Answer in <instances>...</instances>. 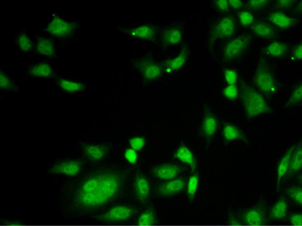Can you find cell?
<instances>
[{
  "label": "cell",
  "instance_id": "cell-17",
  "mask_svg": "<svg viewBox=\"0 0 302 226\" xmlns=\"http://www.w3.org/2000/svg\"><path fill=\"white\" fill-rule=\"evenodd\" d=\"M268 20L272 23V24L275 25L276 27L280 29L291 28L293 27L294 25H296L297 23V20L294 18L292 16H288L284 12L281 11H276V12H271L270 14L268 16Z\"/></svg>",
  "mask_w": 302,
  "mask_h": 226
},
{
  "label": "cell",
  "instance_id": "cell-9",
  "mask_svg": "<svg viewBox=\"0 0 302 226\" xmlns=\"http://www.w3.org/2000/svg\"><path fill=\"white\" fill-rule=\"evenodd\" d=\"M218 128V120L209 107L205 108L203 119H202L200 131L204 137L210 142Z\"/></svg>",
  "mask_w": 302,
  "mask_h": 226
},
{
  "label": "cell",
  "instance_id": "cell-22",
  "mask_svg": "<svg viewBox=\"0 0 302 226\" xmlns=\"http://www.w3.org/2000/svg\"><path fill=\"white\" fill-rule=\"evenodd\" d=\"M222 134L223 138L227 142H234L237 140L247 142V138L243 134V131L237 126L232 123H226L224 126Z\"/></svg>",
  "mask_w": 302,
  "mask_h": 226
},
{
  "label": "cell",
  "instance_id": "cell-34",
  "mask_svg": "<svg viewBox=\"0 0 302 226\" xmlns=\"http://www.w3.org/2000/svg\"><path fill=\"white\" fill-rule=\"evenodd\" d=\"M288 197L298 205H302V189L299 186H292L287 190Z\"/></svg>",
  "mask_w": 302,
  "mask_h": 226
},
{
  "label": "cell",
  "instance_id": "cell-3",
  "mask_svg": "<svg viewBox=\"0 0 302 226\" xmlns=\"http://www.w3.org/2000/svg\"><path fill=\"white\" fill-rule=\"evenodd\" d=\"M253 83L259 89V92L267 96H273L277 93L278 89L277 79L265 58L261 57L259 60L253 77Z\"/></svg>",
  "mask_w": 302,
  "mask_h": 226
},
{
  "label": "cell",
  "instance_id": "cell-19",
  "mask_svg": "<svg viewBox=\"0 0 302 226\" xmlns=\"http://www.w3.org/2000/svg\"><path fill=\"white\" fill-rule=\"evenodd\" d=\"M295 146H291L287 152H285V154L283 156L281 159H280L279 162L277 164V187H279V185L281 184V182L284 180V178L287 176L288 172V168H289L290 160H291V157H292V153H293L294 149Z\"/></svg>",
  "mask_w": 302,
  "mask_h": 226
},
{
  "label": "cell",
  "instance_id": "cell-13",
  "mask_svg": "<svg viewBox=\"0 0 302 226\" xmlns=\"http://www.w3.org/2000/svg\"><path fill=\"white\" fill-rule=\"evenodd\" d=\"M186 187L185 179L176 178L172 180L166 181L158 187V195L163 197H172L181 193Z\"/></svg>",
  "mask_w": 302,
  "mask_h": 226
},
{
  "label": "cell",
  "instance_id": "cell-20",
  "mask_svg": "<svg viewBox=\"0 0 302 226\" xmlns=\"http://www.w3.org/2000/svg\"><path fill=\"white\" fill-rule=\"evenodd\" d=\"M83 150L86 156L93 161H99L105 158L109 152V148L105 145L86 144L83 145Z\"/></svg>",
  "mask_w": 302,
  "mask_h": 226
},
{
  "label": "cell",
  "instance_id": "cell-5",
  "mask_svg": "<svg viewBox=\"0 0 302 226\" xmlns=\"http://www.w3.org/2000/svg\"><path fill=\"white\" fill-rule=\"evenodd\" d=\"M236 31V23L232 16H224L217 21L210 29L208 39L209 49H212L216 41L232 36Z\"/></svg>",
  "mask_w": 302,
  "mask_h": 226
},
{
  "label": "cell",
  "instance_id": "cell-29",
  "mask_svg": "<svg viewBox=\"0 0 302 226\" xmlns=\"http://www.w3.org/2000/svg\"><path fill=\"white\" fill-rule=\"evenodd\" d=\"M58 84L60 88L68 93H76L84 90L85 85L83 82L70 80V79H59Z\"/></svg>",
  "mask_w": 302,
  "mask_h": 226
},
{
  "label": "cell",
  "instance_id": "cell-37",
  "mask_svg": "<svg viewBox=\"0 0 302 226\" xmlns=\"http://www.w3.org/2000/svg\"><path fill=\"white\" fill-rule=\"evenodd\" d=\"M0 87L2 90H14L17 88L13 81L4 72H0Z\"/></svg>",
  "mask_w": 302,
  "mask_h": 226
},
{
  "label": "cell",
  "instance_id": "cell-43",
  "mask_svg": "<svg viewBox=\"0 0 302 226\" xmlns=\"http://www.w3.org/2000/svg\"><path fill=\"white\" fill-rule=\"evenodd\" d=\"M289 224L293 226L302 225V215L299 212L293 213L289 216Z\"/></svg>",
  "mask_w": 302,
  "mask_h": 226
},
{
  "label": "cell",
  "instance_id": "cell-26",
  "mask_svg": "<svg viewBox=\"0 0 302 226\" xmlns=\"http://www.w3.org/2000/svg\"><path fill=\"white\" fill-rule=\"evenodd\" d=\"M288 203L285 198H280L278 201H276L275 204L273 205L271 212H270V217L274 220H283L285 219L288 215Z\"/></svg>",
  "mask_w": 302,
  "mask_h": 226
},
{
  "label": "cell",
  "instance_id": "cell-21",
  "mask_svg": "<svg viewBox=\"0 0 302 226\" xmlns=\"http://www.w3.org/2000/svg\"><path fill=\"white\" fill-rule=\"evenodd\" d=\"M174 158L181 161L182 163L189 165L192 171H195V168L197 167V162L193 152H191L189 147H187L185 145H182L177 148L174 153Z\"/></svg>",
  "mask_w": 302,
  "mask_h": 226
},
{
  "label": "cell",
  "instance_id": "cell-11",
  "mask_svg": "<svg viewBox=\"0 0 302 226\" xmlns=\"http://www.w3.org/2000/svg\"><path fill=\"white\" fill-rule=\"evenodd\" d=\"M189 48L187 45H184L183 49L176 57L166 60L163 63L162 66L164 68V72L166 73H172L176 72L177 70L181 69L183 66L187 63L188 57H189Z\"/></svg>",
  "mask_w": 302,
  "mask_h": 226
},
{
  "label": "cell",
  "instance_id": "cell-12",
  "mask_svg": "<svg viewBox=\"0 0 302 226\" xmlns=\"http://www.w3.org/2000/svg\"><path fill=\"white\" fill-rule=\"evenodd\" d=\"M243 224L247 226H264L266 224L265 212L260 206H254L243 214Z\"/></svg>",
  "mask_w": 302,
  "mask_h": 226
},
{
  "label": "cell",
  "instance_id": "cell-35",
  "mask_svg": "<svg viewBox=\"0 0 302 226\" xmlns=\"http://www.w3.org/2000/svg\"><path fill=\"white\" fill-rule=\"evenodd\" d=\"M223 95L230 101H235L239 97V86L237 85H228L224 87Z\"/></svg>",
  "mask_w": 302,
  "mask_h": 226
},
{
  "label": "cell",
  "instance_id": "cell-28",
  "mask_svg": "<svg viewBox=\"0 0 302 226\" xmlns=\"http://www.w3.org/2000/svg\"><path fill=\"white\" fill-rule=\"evenodd\" d=\"M28 73L36 78H48L54 76V70L51 66L46 63H39L30 68Z\"/></svg>",
  "mask_w": 302,
  "mask_h": 226
},
{
  "label": "cell",
  "instance_id": "cell-4",
  "mask_svg": "<svg viewBox=\"0 0 302 226\" xmlns=\"http://www.w3.org/2000/svg\"><path fill=\"white\" fill-rule=\"evenodd\" d=\"M252 42V36L248 33H244L230 40L223 49V60L230 62L243 55L248 49Z\"/></svg>",
  "mask_w": 302,
  "mask_h": 226
},
{
  "label": "cell",
  "instance_id": "cell-27",
  "mask_svg": "<svg viewBox=\"0 0 302 226\" xmlns=\"http://www.w3.org/2000/svg\"><path fill=\"white\" fill-rule=\"evenodd\" d=\"M36 52L42 55L53 57L55 54V47L51 40L46 37H41L35 45Z\"/></svg>",
  "mask_w": 302,
  "mask_h": 226
},
{
  "label": "cell",
  "instance_id": "cell-39",
  "mask_svg": "<svg viewBox=\"0 0 302 226\" xmlns=\"http://www.w3.org/2000/svg\"><path fill=\"white\" fill-rule=\"evenodd\" d=\"M130 147L139 152L146 146V139L143 137H134L129 140Z\"/></svg>",
  "mask_w": 302,
  "mask_h": 226
},
{
  "label": "cell",
  "instance_id": "cell-41",
  "mask_svg": "<svg viewBox=\"0 0 302 226\" xmlns=\"http://www.w3.org/2000/svg\"><path fill=\"white\" fill-rule=\"evenodd\" d=\"M124 157L126 160L131 164H135L138 161V154L136 150H133L132 148H128L124 152Z\"/></svg>",
  "mask_w": 302,
  "mask_h": 226
},
{
  "label": "cell",
  "instance_id": "cell-8",
  "mask_svg": "<svg viewBox=\"0 0 302 226\" xmlns=\"http://www.w3.org/2000/svg\"><path fill=\"white\" fill-rule=\"evenodd\" d=\"M135 214V210L129 205H119L109 209L103 216H100L101 220L109 223H117L129 220Z\"/></svg>",
  "mask_w": 302,
  "mask_h": 226
},
{
  "label": "cell",
  "instance_id": "cell-25",
  "mask_svg": "<svg viewBox=\"0 0 302 226\" xmlns=\"http://www.w3.org/2000/svg\"><path fill=\"white\" fill-rule=\"evenodd\" d=\"M253 32L255 33L257 36L263 38V39H273L276 36V32L273 27L269 23L265 22H256L254 23L252 27Z\"/></svg>",
  "mask_w": 302,
  "mask_h": 226
},
{
  "label": "cell",
  "instance_id": "cell-14",
  "mask_svg": "<svg viewBox=\"0 0 302 226\" xmlns=\"http://www.w3.org/2000/svg\"><path fill=\"white\" fill-rule=\"evenodd\" d=\"M121 30L130 36L135 37L138 39L154 41L156 36V27L151 25H142L131 28H121Z\"/></svg>",
  "mask_w": 302,
  "mask_h": 226
},
{
  "label": "cell",
  "instance_id": "cell-42",
  "mask_svg": "<svg viewBox=\"0 0 302 226\" xmlns=\"http://www.w3.org/2000/svg\"><path fill=\"white\" fill-rule=\"evenodd\" d=\"M214 6L219 12H227L229 10L228 0H215L214 1Z\"/></svg>",
  "mask_w": 302,
  "mask_h": 226
},
{
  "label": "cell",
  "instance_id": "cell-31",
  "mask_svg": "<svg viewBox=\"0 0 302 226\" xmlns=\"http://www.w3.org/2000/svg\"><path fill=\"white\" fill-rule=\"evenodd\" d=\"M302 99V84L299 83L296 87L293 89L291 96L288 98V101L286 102L285 107L286 108H291V107L294 106V105H298L301 102Z\"/></svg>",
  "mask_w": 302,
  "mask_h": 226
},
{
  "label": "cell",
  "instance_id": "cell-1",
  "mask_svg": "<svg viewBox=\"0 0 302 226\" xmlns=\"http://www.w3.org/2000/svg\"><path fill=\"white\" fill-rule=\"evenodd\" d=\"M122 178L113 172L93 175L80 185L76 200L84 208H98L108 203L119 193Z\"/></svg>",
  "mask_w": 302,
  "mask_h": 226
},
{
  "label": "cell",
  "instance_id": "cell-18",
  "mask_svg": "<svg viewBox=\"0 0 302 226\" xmlns=\"http://www.w3.org/2000/svg\"><path fill=\"white\" fill-rule=\"evenodd\" d=\"M183 41V31L177 27H170L163 31L161 34V42L165 46L176 45Z\"/></svg>",
  "mask_w": 302,
  "mask_h": 226
},
{
  "label": "cell",
  "instance_id": "cell-23",
  "mask_svg": "<svg viewBox=\"0 0 302 226\" xmlns=\"http://www.w3.org/2000/svg\"><path fill=\"white\" fill-rule=\"evenodd\" d=\"M302 165V146L301 143L296 145L290 160L289 168H288L287 177L293 176L301 170Z\"/></svg>",
  "mask_w": 302,
  "mask_h": 226
},
{
  "label": "cell",
  "instance_id": "cell-46",
  "mask_svg": "<svg viewBox=\"0 0 302 226\" xmlns=\"http://www.w3.org/2000/svg\"><path fill=\"white\" fill-rule=\"evenodd\" d=\"M228 5L232 9L236 10V9H239V8L243 6V2L240 0H228Z\"/></svg>",
  "mask_w": 302,
  "mask_h": 226
},
{
  "label": "cell",
  "instance_id": "cell-2",
  "mask_svg": "<svg viewBox=\"0 0 302 226\" xmlns=\"http://www.w3.org/2000/svg\"><path fill=\"white\" fill-rule=\"evenodd\" d=\"M239 96L247 119H252L265 114L271 113L262 93L248 84L243 78L239 79Z\"/></svg>",
  "mask_w": 302,
  "mask_h": 226
},
{
  "label": "cell",
  "instance_id": "cell-45",
  "mask_svg": "<svg viewBox=\"0 0 302 226\" xmlns=\"http://www.w3.org/2000/svg\"><path fill=\"white\" fill-rule=\"evenodd\" d=\"M296 3L295 0H278L277 1V7L279 8H288Z\"/></svg>",
  "mask_w": 302,
  "mask_h": 226
},
{
  "label": "cell",
  "instance_id": "cell-48",
  "mask_svg": "<svg viewBox=\"0 0 302 226\" xmlns=\"http://www.w3.org/2000/svg\"><path fill=\"white\" fill-rule=\"evenodd\" d=\"M296 9L298 11V12H299V13H300V12H301V2H300L299 3V4H298V6L296 7Z\"/></svg>",
  "mask_w": 302,
  "mask_h": 226
},
{
  "label": "cell",
  "instance_id": "cell-38",
  "mask_svg": "<svg viewBox=\"0 0 302 226\" xmlns=\"http://www.w3.org/2000/svg\"><path fill=\"white\" fill-rule=\"evenodd\" d=\"M224 76L228 85H236L239 81L238 74L234 69L225 68L224 71Z\"/></svg>",
  "mask_w": 302,
  "mask_h": 226
},
{
  "label": "cell",
  "instance_id": "cell-24",
  "mask_svg": "<svg viewBox=\"0 0 302 226\" xmlns=\"http://www.w3.org/2000/svg\"><path fill=\"white\" fill-rule=\"evenodd\" d=\"M288 45L281 41H273L264 49L266 55L273 58H281L288 53Z\"/></svg>",
  "mask_w": 302,
  "mask_h": 226
},
{
  "label": "cell",
  "instance_id": "cell-32",
  "mask_svg": "<svg viewBox=\"0 0 302 226\" xmlns=\"http://www.w3.org/2000/svg\"><path fill=\"white\" fill-rule=\"evenodd\" d=\"M155 223V215L152 209L146 210L139 216L136 224L139 226H151Z\"/></svg>",
  "mask_w": 302,
  "mask_h": 226
},
{
  "label": "cell",
  "instance_id": "cell-36",
  "mask_svg": "<svg viewBox=\"0 0 302 226\" xmlns=\"http://www.w3.org/2000/svg\"><path fill=\"white\" fill-rule=\"evenodd\" d=\"M239 23L243 27H249L255 22L254 15L250 11L243 10L238 13Z\"/></svg>",
  "mask_w": 302,
  "mask_h": 226
},
{
  "label": "cell",
  "instance_id": "cell-47",
  "mask_svg": "<svg viewBox=\"0 0 302 226\" xmlns=\"http://www.w3.org/2000/svg\"><path fill=\"white\" fill-rule=\"evenodd\" d=\"M228 226H243L241 223L234 216H230L228 220Z\"/></svg>",
  "mask_w": 302,
  "mask_h": 226
},
{
  "label": "cell",
  "instance_id": "cell-10",
  "mask_svg": "<svg viewBox=\"0 0 302 226\" xmlns=\"http://www.w3.org/2000/svg\"><path fill=\"white\" fill-rule=\"evenodd\" d=\"M183 171L178 164H163L154 166L151 171L153 176L161 180H172L177 178Z\"/></svg>",
  "mask_w": 302,
  "mask_h": 226
},
{
  "label": "cell",
  "instance_id": "cell-30",
  "mask_svg": "<svg viewBox=\"0 0 302 226\" xmlns=\"http://www.w3.org/2000/svg\"><path fill=\"white\" fill-rule=\"evenodd\" d=\"M199 177L198 174H193L189 177L187 180L186 187H187V196L189 197L191 201L195 198L196 193H197L198 187H199Z\"/></svg>",
  "mask_w": 302,
  "mask_h": 226
},
{
  "label": "cell",
  "instance_id": "cell-7",
  "mask_svg": "<svg viewBox=\"0 0 302 226\" xmlns=\"http://www.w3.org/2000/svg\"><path fill=\"white\" fill-rule=\"evenodd\" d=\"M76 27L77 26L76 23L65 20L60 16H55L48 24L46 31L54 36L63 38L72 35L76 30Z\"/></svg>",
  "mask_w": 302,
  "mask_h": 226
},
{
  "label": "cell",
  "instance_id": "cell-15",
  "mask_svg": "<svg viewBox=\"0 0 302 226\" xmlns=\"http://www.w3.org/2000/svg\"><path fill=\"white\" fill-rule=\"evenodd\" d=\"M82 170V164L77 160H65L63 162L56 164L51 168V172L55 175H66V176H75L78 175Z\"/></svg>",
  "mask_w": 302,
  "mask_h": 226
},
{
  "label": "cell",
  "instance_id": "cell-6",
  "mask_svg": "<svg viewBox=\"0 0 302 226\" xmlns=\"http://www.w3.org/2000/svg\"><path fill=\"white\" fill-rule=\"evenodd\" d=\"M136 68L140 71L144 80L152 82L162 76L164 68L161 64H157L150 58H146L136 62Z\"/></svg>",
  "mask_w": 302,
  "mask_h": 226
},
{
  "label": "cell",
  "instance_id": "cell-16",
  "mask_svg": "<svg viewBox=\"0 0 302 226\" xmlns=\"http://www.w3.org/2000/svg\"><path fill=\"white\" fill-rule=\"evenodd\" d=\"M136 198L142 202L148 199L150 193V184L148 179L142 174H137L134 182Z\"/></svg>",
  "mask_w": 302,
  "mask_h": 226
},
{
  "label": "cell",
  "instance_id": "cell-44",
  "mask_svg": "<svg viewBox=\"0 0 302 226\" xmlns=\"http://www.w3.org/2000/svg\"><path fill=\"white\" fill-rule=\"evenodd\" d=\"M292 60L294 61H300L302 59V44L299 43L294 48L292 54Z\"/></svg>",
  "mask_w": 302,
  "mask_h": 226
},
{
  "label": "cell",
  "instance_id": "cell-33",
  "mask_svg": "<svg viewBox=\"0 0 302 226\" xmlns=\"http://www.w3.org/2000/svg\"><path fill=\"white\" fill-rule=\"evenodd\" d=\"M17 42L18 47L23 52H29L33 47V44H32L31 38L26 33H21L18 35Z\"/></svg>",
  "mask_w": 302,
  "mask_h": 226
},
{
  "label": "cell",
  "instance_id": "cell-40",
  "mask_svg": "<svg viewBox=\"0 0 302 226\" xmlns=\"http://www.w3.org/2000/svg\"><path fill=\"white\" fill-rule=\"evenodd\" d=\"M269 4V0H250L247 3V7L252 10L258 11L265 8Z\"/></svg>",
  "mask_w": 302,
  "mask_h": 226
}]
</instances>
